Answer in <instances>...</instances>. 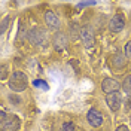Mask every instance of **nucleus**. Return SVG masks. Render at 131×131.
I'll list each match as a JSON object with an SVG mask.
<instances>
[{"instance_id": "nucleus-1", "label": "nucleus", "mask_w": 131, "mask_h": 131, "mask_svg": "<svg viewBox=\"0 0 131 131\" xmlns=\"http://www.w3.org/2000/svg\"><path fill=\"white\" fill-rule=\"evenodd\" d=\"M21 127V121L16 115L6 113L5 110L0 112V128L2 131H16Z\"/></svg>"}, {"instance_id": "nucleus-20", "label": "nucleus", "mask_w": 131, "mask_h": 131, "mask_svg": "<svg viewBox=\"0 0 131 131\" xmlns=\"http://www.w3.org/2000/svg\"><path fill=\"white\" fill-rule=\"evenodd\" d=\"M115 131H130V128H128L127 125H119V127H118Z\"/></svg>"}, {"instance_id": "nucleus-11", "label": "nucleus", "mask_w": 131, "mask_h": 131, "mask_svg": "<svg viewBox=\"0 0 131 131\" xmlns=\"http://www.w3.org/2000/svg\"><path fill=\"white\" fill-rule=\"evenodd\" d=\"M81 25L78 23H72L69 25V36H70V40H76L81 37Z\"/></svg>"}, {"instance_id": "nucleus-12", "label": "nucleus", "mask_w": 131, "mask_h": 131, "mask_svg": "<svg viewBox=\"0 0 131 131\" xmlns=\"http://www.w3.org/2000/svg\"><path fill=\"white\" fill-rule=\"evenodd\" d=\"M122 90L131 95V76H127L122 82Z\"/></svg>"}, {"instance_id": "nucleus-16", "label": "nucleus", "mask_w": 131, "mask_h": 131, "mask_svg": "<svg viewBox=\"0 0 131 131\" xmlns=\"http://www.w3.org/2000/svg\"><path fill=\"white\" fill-rule=\"evenodd\" d=\"M33 85H34V86H40V88H43V90H48V85H46V82L40 81V79H36V81L33 82Z\"/></svg>"}, {"instance_id": "nucleus-6", "label": "nucleus", "mask_w": 131, "mask_h": 131, "mask_svg": "<svg viewBox=\"0 0 131 131\" xmlns=\"http://www.w3.org/2000/svg\"><path fill=\"white\" fill-rule=\"evenodd\" d=\"M52 45H54V48L57 51L64 49L69 45V36L63 31H57L54 34V37H52Z\"/></svg>"}, {"instance_id": "nucleus-8", "label": "nucleus", "mask_w": 131, "mask_h": 131, "mask_svg": "<svg viewBox=\"0 0 131 131\" xmlns=\"http://www.w3.org/2000/svg\"><path fill=\"white\" fill-rule=\"evenodd\" d=\"M86 121L91 127H100L103 124V115L98 112L97 109H90L86 113Z\"/></svg>"}, {"instance_id": "nucleus-14", "label": "nucleus", "mask_w": 131, "mask_h": 131, "mask_svg": "<svg viewBox=\"0 0 131 131\" xmlns=\"http://www.w3.org/2000/svg\"><path fill=\"white\" fill-rule=\"evenodd\" d=\"M9 21H10V18H9V16L3 18V21H2V27H0V33H2V34H3L5 31H6V27H8Z\"/></svg>"}, {"instance_id": "nucleus-9", "label": "nucleus", "mask_w": 131, "mask_h": 131, "mask_svg": "<svg viewBox=\"0 0 131 131\" xmlns=\"http://www.w3.org/2000/svg\"><path fill=\"white\" fill-rule=\"evenodd\" d=\"M101 90L106 92V95L112 92H119V82H116L112 78H106L101 82Z\"/></svg>"}, {"instance_id": "nucleus-5", "label": "nucleus", "mask_w": 131, "mask_h": 131, "mask_svg": "<svg viewBox=\"0 0 131 131\" xmlns=\"http://www.w3.org/2000/svg\"><path fill=\"white\" fill-rule=\"evenodd\" d=\"M125 27V16L122 14H116L112 16L110 23H109V28L112 33H119L122 31V28Z\"/></svg>"}, {"instance_id": "nucleus-15", "label": "nucleus", "mask_w": 131, "mask_h": 131, "mask_svg": "<svg viewBox=\"0 0 131 131\" xmlns=\"http://www.w3.org/2000/svg\"><path fill=\"white\" fill-rule=\"evenodd\" d=\"M74 128H76V125H74L73 122H64L63 124V130L64 131H74Z\"/></svg>"}, {"instance_id": "nucleus-19", "label": "nucleus", "mask_w": 131, "mask_h": 131, "mask_svg": "<svg viewBox=\"0 0 131 131\" xmlns=\"http://www.w3.org/2000/svg\"><path fill=\"white\" fill-rule=\"evenodd\" d=\"M9 101H12L14 104H19V103H21V98L15 97V95H9Z\"/></svg>"}, {"instance_id": "nucleus-2", "label": "nucleus", "mask_w": 131, "mask_h": 131, "mask_svg": "<svg viewBox=\"0 0 131 131\" xmlns=\"http://www.w3.org/2000/svg\"><path fill=\"white\" fill-rule=\"evenodd\" d=\"M8 85H9V88H10L12 91H15V92H21V91H24L25 88H27V85H28V79H27L25 73L19 72V70H16V72H14V73L10 74Z\"/></svg>"}, {"instance_id": "nucleus-13", "label": "nucleus", "mask_w": 131, "mask_h": 131, "mask_svg": "<svg viewBox=\"0 0 131 131\" xmlns=\"http://www.w3.org/2000/svg\"><path fill=\"white\" fill-rule=\"evenodd\" d=\"M112 61H113V66H115V67H122V66L125 64V61L122 60V57H121L119 54H118V55H115Z\"/></svg>"}, {"instance_id": "nucleus-4", "label": "nucleus", "mask_w": 131, "mask_h": 131, "mask_svg": "<svg viewBox=\"0 0 131 131\" xmlns=\"http://www.w3.org/2000/svg\"><path fill=\"white\" fill-rule=\"evenodd\" d=\"M81 40L82 43L86 46V48H91V46H94V43H95V33H94V28H92V25H83L81 30Z\"/></svg>"}, {"instance_id": "nucleus-17", "label": "nucleus", "mask_w": 131, "mask_h": 131, "mask_svg": "<svg viewBox=\"0 0 131 131\" xmlns=\"http://www.w3.org/2000/svg\"><path fill=\"white\" fill-rule=\"evenodd\" d=\"M95 3H97V2H79L76 6L81 9V8H86V6H94Z\"/></svg>"}, {"instance_id": "nucleus-18", "label": "nucleus", "mask_w": 131, "mask_h": 131, "mask_svg": "<svg viewBox=\"0 0 131 131\" xmlns=\"http://www.w3.org/2000/svg\"><path fill=\"white\" fill-rule=\"evenodd\" d=\"M125 55H127V58L131 60V40L127 42V45H125Z\"/></svg>"}, {"instance_id": "nucleus-21", "label": "nucleus", "mask_w": 131, "mask_h": 131, "mask_svg": "<svg viewBox=\"0 0 131 131\" xmlns=\"http://www.w3.org/2000/svg\"><path fill=\"white\" fill-rule=\"evenodd\" d=\"M5 78H6V67L3 66L2 67V79H5Z\"/></svg>"}, {"instance_id": "nucleus-7", "label": "nucleus", "mask_w": 131, "mask_h": 131, "mask_svg": "<svg viewBox=\"0 0 131 131\" xmlns=\"http://www.w3.org/2000/svg\"><path fill=\"white\" fill-rule=\"evenodd\" d=\"M121 94L119 92H112V94H107L106 95V101H107V106L112 112H118L119 107H121Z\"/></svg>"}, {"instance_id": "nucleus-22", "label": "nucleus", "mask_w": 131, "mask_h": 131, "mask_svg": "<svg viewBox=\"0 0 131 131\" xmlns=\"http://www.w3.org/2000/svg\"><path fill=\"white\" fill-rule=\"evenodd\" d=\"M127 106H128V109H131V100H128V101H127Z\"/></svg>"}, {"instance_id": "nucleus-3", "label": "nucleus", "mask_w": 131, "mask_h": 131, "mask_svg": "<svg viewBox=\"0 0 131 131\" xmlns=\"http://www.w3.org/2000/svg\"><path fill=\"white\" fill-rule=\"evenodd\" d=\"M28 42L34 45V46H46L48 45V33L45 28H42V27H34L31 28L30 31H28Z\"/></svg>"}, {"instance_id": "nucleus-10", "label": "nucleus", "mask_w": 131, "mask_h": 131, "mask_svg": "<svg viewBox=\"0 0 131 131\" xmlns=\"http://www.w3.org/2000/svg\"><path fill=\"white\" fill-rule=\"evenodd\" d=\"M45 23L48 25L51 30H58L60 28V19H58V16L54 14V12H51L48 10L46 14H45Z\"/></svg>"}]
</instances>
